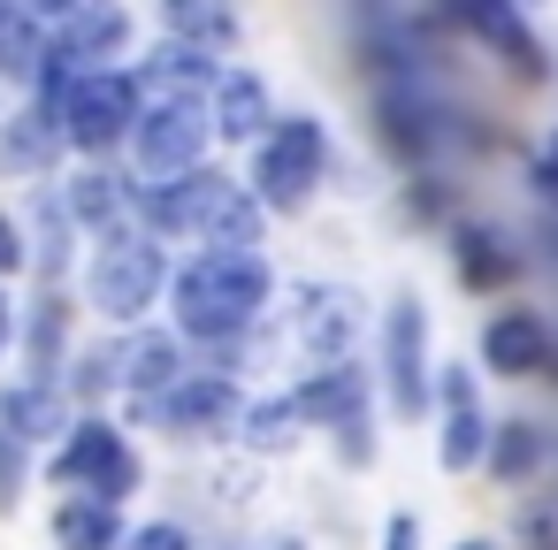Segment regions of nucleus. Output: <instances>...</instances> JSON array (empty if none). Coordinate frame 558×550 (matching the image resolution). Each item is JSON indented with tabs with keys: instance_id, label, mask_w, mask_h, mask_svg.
<instances>
[{
	"instance_id": "1",
	"label": "nucleus",
	"mask_w": 558,
	"mask_h": 550,
	"mask_svg": "<svg viewBox=\"0 0 558 550\" xmlns=\"http://www.w3.org/2000/svg\"><path fill=\"white\" fill-rule=\"evenodd\" d=\"M268 260L253 245H199L177 268V329L199 344H238L260 314H268Z\"/></svg>"
},
{
	"instance_id": "2",
	"label": "nucleus",
	"mask_w": 558,
	"mask_h": 550,
	"mask_svg": "<svg viewBox=\"0 0 558 550\" xmlns=\"http://www.w3.org/2000/svg\"><path fill=\"white\" fill-rule=\"evenodd\" d=\"M260 199H253V184H238V176H222V169H207V161H192V169H177V176H161L154 192H146V222L161 230V237H199V245H260Z\"/></svg>"
},
{
	"instance_id": "3",
	"label": "nucleus",
	"mask_w": 558,
	"mask_h": 550,
	"mask_svg": "<svg viewBox=\"0 0 558 550\" xmlns=\"http://www.w3.org/2000/svg\"><path fill=\"white\" fill-rule=\"evenodd\" d=\"M169 283V253L146 237V230H100V253H93V276H85V298L100 321H146V306L161 298Z\"/></svg>"
},
{
	"instance_id": "4",
	"label": "nucleus",
	"mask_w": 558,
	"mask_h": 550,
	"mask_svg": "<svg viewBox=\"0 0 558 550\" xmlns=\"http://www.w3.org/2000/svg\"><path fill=\"white\" fill-rule=\"evenodd\" d=\"M215 138V115H207V93H146L138 115H131V161L138 176H177L207 154Z\"/></svg>"
},
{
	"instance_id": "5",
	"label": "nucleus",
	"mask_w": 558,
	"mask_h": 550,
	"mask_svg": "<svg viewBox=\"0 0 558 550\" xmlns=\"http://www.w3.org/2000/svg\"><path fill=\"white\" fill-rule=\"evenodd\" d=\"M322 169H329V138H322V123H314V115H291V123H268V131L253 138V176H245V184H253L260 207L291 215V207L314 199Z\"/></svg>"
},
{
	"instance_id": "6",
	"label": "nucleus",
	"mask_w": 558,
	"mask_h": 550,
	"mask_svg": "<svg viewBox=\"0 0 558 550\" xmlns=\"http://www.w3.org/2000/svg\"><path fill=\"white\" fill-rule=\"evenodd\" d=\"M54 108H62V131L70 146L85 154H108L131 138V115H138V77L131 70H77V77H47Z\"/></svg>"
},
{
	"instance_id": "7",
	"label": "nucleus",
	"mask_w": 558,
	"mask_h": 550,
	"mask_svg": "<svg viewBox=\"0 0 558 550\" xmlns=\"http://www.w3.org/2000/svg\"><path fill=\"white\" fill-rule=\"evenodd\" d=\"M54 474H62L70 489H85V497L123 504V497L138 489V451H131L108 420H70V428H62V451H54Z\"/></svg>"
},
{
	"instance_id": "8",
	"label": "nucleus",
	"mask_w": 558,
	"mask_h": 550,
	"mask_svg": "<svg viewBox=\"0 0 558 550\" xmlns=\"http://www.w3.org/2000/svg\"><path fill=\"white\" fill-rule=\"evenodd\" d=\"M299 413L322 420L352 466H367V451H375V443H367V375H360L352 359H314V375H306V390H299Z\"/></svg>"
},
{
	"instance_id": "9",
	"label": "nucleus",
	"mask_w": 558,
	"mask_h": 550,
	"mask_svg": "<svg viewBox=\"0 0 558 550\" xmlns=\"http://www.w3.org/2000/svg\"><path fill=\"white\" fill-rule=\"evenodd\" d=\"M383 390H390L398 420L428 413V314H421V298H390V314H383Z\"/></svg>"
},
{
	"instance_id": "10",
	"label": "nucleus",
	"mask_w": 558,
	"mask_h": 550,
	"mask_svg": "<svg viewBox=\"0 0 558 550\" xmlns=\"http://www.w3.org/2000/svg\"><path fill=\"white\" fill-rule=\"evenodd\" d=\"M123 39H131V16L116 9V0H77V9H62L54 32H47V77L100 70V62L123 54ZM47 77H39V85H47Z\"/></svg>"
},
{
	"instance_id": "11",
	"label": "nucleus",
	"mask_w": 558,
	"mask_h": 550,
	"mask_svg": "<svg viewBox=\"0 0 558 550\" xmlns=\"http://www.w3.org/2000/svg\"><path fill=\"white\" fill-rule=\"evenodd\" d=\"M238 382L230 375H177L169 390H154V398H138V413L154 420V428H169V436H230L238 428Z\"/></svg>"
},
{
	"instance_id": "12",
	"label": "nucleus",
	"mask_w": 558,
	"mask_h": 550,
	"mask_svg": "<svg viewBox=\"0 0 558 550\" xmlns=\"http://www.w3.org/2000/svg\"><path fill=\"white\" fill-rule=\"evenodd\" d=\"M360 329H367L360 291H344V283H306V291H299V344H306L314 359H352Z\"/></svg>"
},
{
	"instance_id": "13",
	"label": "nucleus",
	"mask_w": 558,
	"mask_h": 550,
	"mask_svg": "<svg viewBox=\"0 0 558 550\" xmlns=\"http://www.w3.org/2000/svg\"><path fill=\"white\" fill-rule=\"evenodd\" d=\"M482 359H489V375H550L558 367V337H550V321L535 306H505L482 329Z\"/></svg>"
},
{
	"instance_id": "14",
	"label": "nucleus",
	"mask_w": 558,
	"mask_h": 550,
	"mask_svg": "<svg viewBox=\"0 0 558 550\" xmlns=\"http://www.w3.org/2000/svg\"><path fill=\"white\" fill-rule=\"evenodd\" d=\"M184 375V352H177V337H161V329H138V337H123V344H108V382L138 405V398H154V390H169Z\"/></svg>"
},
{
	"instance_id": "15",
	"label": "nucleus",
	"mask_w": 558,
	"mask_h": 550,
	"mask_svg": "<svg viewBox=\"0 0 558 550\" xmlns=\"http://www.w3.org/2000/svg\"><path fill=\"white\" fill-rule=\"evenodd\" d=\"M62 146H70L62 108H54V93H39V108H24L9 131H0V169L9 176H47L62 161Z\"/></svg>"
},
{
	"instance_id": "16",
	"label": "nucleus",
	"mask_w": 558,
	"mask_h": 550,
	"mask_svg": "<svg viewBox=\"0 0 558 550\" xmlns=\"http://www.w3.org/2000/svg\"><path fill=\"white\" fill-rule=\"evenodd\" d=\"M489 443V420H482V398H474V375L466 367H444V436H436V459L451 474H466Z\"/></svg>"
},
{
	"instance_id": "17",
	"label": "nucleus",
	"mask_w": 558,
	"mask_h": 550,
	"mask_svg": "<svg viewBox=\"0 0 558 550\" xmlns=\"http://www.w3.org/2000/svg\"><path fill=\"white\" fill-rule=\"evenodd\" d=\"M451 9L474 24V39L489 47V54H505L520 77H543V47L527 39V24L512 16V0H451Z\"/></svg>"
},
{
	"instance_id": "18",
	"label": "nucleus",
	"mask_w": 558,
	"mask_h": 550,
	"mask_svg": "<svg viewBox=\"0 0 558 550\" xmlns=\"http://www.w3.org/2000/svg\"><path fill=\"white\" fill-rule=\"evenodd\" d=\"M207 115H215V138L253 146V138H260V123H268V85H260L253 70H222V77H215Z\"/></svg>"
},
{
	"instance_id": "19",
	"label": "nucleus",
	"mask_w": 558,
	"mask_h": 550,
	"mask_svg": "<svg viewBox=\"0 0 558 550\" xmlns=\"http://www.w3.org/2000/svg\"><path fill=\"white\" fill-rule=\"evenodd\" d=\"M383 138H390L398 161H421V154L444 146V123H436V108L413 85H398V93H383Z\"/></svg>"
},
{
	"instance_id": "20",
	"label": "nucleus",
	"mask_w": 558,
	"mask_h": 550,
	"mask_svg": "<svg viewBox=\"0 0 558 550\" xmlns=\"http://www.w3.org/2000/svg\"><path fill=\"white\" fill-rule=\"evenodd\" d=\"M0 420H9L24 443H47V436H62L70 428V405H62V390L54 382H16V390H0Z\"/></svg>"
},
{
	"instance_id": "21",
	"label": "nucleus",
	"mask_w": 558,
	"mask_h": 550,
	"mask_svg": "<svg viewBox=\"0 0 558 550\" xmlns=\"http://www.w3.org/2000/svg\"><path fill=\"white\" fill-rule=\"evenodd\" d=\"M161 32L184 39V47L222 54L238 39V9H230V0H161Z\"/></svg>"
},
{
	"instance_id": "22",
	"label": "nucleus",
	"mask_w": 558,
	"mask_h": 550,
	"mask_svg": "<svg viewBox=\"0 0 558 550\" xmlns=\"http://www.w3.org/2000/svg\"><path fill=\"white\" fill-rule=\"evenodd\" d=\"M54 542H62V550H116V542H123L116 504H108V497L70 489V497H62V512H54Z\"/></svg>"
},
{
	"instance_id": "23",
	"label": "nucleus",
	"mask_w": 558,
	"mask_h": 550,
	"mask_svg": "<svg viewBox=\"0 0 558 550\" xmlns=\"http://www.w3.org/2000/svg\"><path fill=\"white\" fill-rule=\"evenodd\" d=\"M0 77H9V85H39L47 77V24L39 16H9V9H0Z\"/></svg>"
},
{
	"instance_id": "24",
	"label": "nucleus",
	"mask_w": 558,
	"mask_h": 550,
	"mask_svg": "<svg viewBox=\"0 0 558 550\" xmlns=\"http://www.w3.org/2000/svg\"><path fill=\"white\" fill-rule=\"evenodd\" d=\"M62 207H70V222L77 230H123V215H131V184H116V176H77L70 192H62Z\"/></svg>"
},
{
	"instance_id": "25",
	"label": "nucleus",
	"mask_w": 558,
	"mask_h": 550,
	"mask_svg": "<svg viewBox=\"0 0 558 550\" xmlns=\"http://www.w3.org/2000/svg\"><path fill=\"white\" fill-rule=\"evenodd\" d=\"M299 428H306L299 398H245V405H238V436H245L253 451H291Z\"/></svg>"
},
{
	"instance_id": "26",
	"label": "nucleus",
	"mask_w": 558,
	"mask_h": 550,
	"mask_svg": "<svg viewBox=\"0 0 558 550\" xmlns=\"http://www.w3.org/2000/svg\"><path fill=\"white\" fill-rule=\"evenodd\" d=\"M543 451H550V443H543L535 420H505V428H489V443H482V459H489L505 481H527V474L543 466Z\"/></svg>"
},
{
	"instance_id": "27",
	"label": "nucleus",
	"mask_w": 558,
	"mask_h": 550,
	"mask_svg": "<svg viewBox=\"0 0 558 550\" xmlns=\"http://www.w3.org/2000/svg\"><path fill=\"white\" fill-rule=\"evenodd\" d=\"M451 253H459V276H466L474 291H497V283L512 276V253H505V245H497L489 230H474V222H466V230L451 237Z\"/></svg>"
},
{
	"instance_id": "28",
	"label": "nucleus",
	"mask_w": 558,
	"mask_h": 550,
	"mask_svg": "<svg viewBox=\"0 0 558 550\" xmlns=\"http://www.w3.org/2000/svg\"><path fill=\"white\" fill-rule=\"evenodd\" d=\"M24 466H32V443H24L9 420H0V512L24 497Z\"/></svg>"
},
{
	"instance_id": "29",
	"label": "nucleus",
	"mask_w": 558,
	"mask_h": 550,
	"mask_svg": "<svg viewBox=\"0 0 558 550\" xmlns=\"http://www.w3.org/2000/svg\"><path fill=\"white\" fill-rule=\"evenodd\" d=\"M32 215H39V253H32V260H39V268H62V237H70V207H62V199H39Z\"/></svg>"
},
{
	"instance_id": "30",
	"label": "nucleus",
	"mask_w": 558,
	"mask_h": 550,
	"mask_svg": "<svg viewBox=\"0 0 558 550\" xmlns=\"http://www.w3.org/2000/svg\"><path fill=\"white\" fill-rule=\"evenodd\" d=\"M116 550H192V535L177 527V520H146L138 535H123Z\"/></svg>"
},
{
	"instance_id": "31",
	"label": "nucleus",
	"mask_w": 558,
	"mask_h": 550,
	"mask_svg": "<svg viewBox=\"0 0 558 550\" xmlns=\"http://www.w3.org/2000/svg\"><path fill=\"white\" fill-rule=\"evenodd\" d=\"M32 260V245H24V230H16V215L9 207H0V276H16Z\"/></svg>"
},
{
	"instance_id": "32",
	"label": "nucleus",
	"mask_w": 558,
	"mask_h": 550,
	"mask_svg": "<svg viewBox=\"0 0 558 550\" xmlns=\"http://www.w3.org/2000/svg\"><path fill=\"white\" fill-rule=\"evenodd\" d=\"M527 184H535V192H543V199L558 207V138H550V146L535 154V169H527Z\"/></svg>"
},
{
	"instance_id": "33",
	"label": "nucleus",
	"mask_w": 558,
	"mask_h": 550,
	"mask_svg": "<svg viewBox=\"0 0 558 550\" xmlns=\"http://www.w3.org/2000/svg\"><path fill=\"white\" fill-rule=\"evenodd\" d=\"M383 550H421V527H413V512H390V527H383Z\"/></svg>"
},
{
	"instance_id": "34",
	"label": "nucleus",
	"mask_w": 558,
	"mask_h": 550,
	"mask_svg": "<svg viewBox=\"0 0 558 550\" xmlns=\"http://www.w3.org/2000/svg\"><path fill=\"white\" fill-rule=\"evenodd\" d=\"M16 9H24V16H39V24H54L62 9H77V0H16Z\"/></svg>"
},
{
	"instance_id": "35",
	"label": "nucleus",
	"mask_w": 558,
	"mask_h": 550,
	"mask_svg": "<svg viewBox=\"0 0 558 550\" xmlns=\"http://www.w3.org/2000/svg\"><path fill=\"white\" fill-rule=\"evenodd\" d=\"M9 337H16V306H9V291H0V352H9Z\"/></svg>"
},
{
	"instance_id": "36",
	"label": "nucleus",
	"mask_w": 558,
	"mask_h": 550,
	"mask_svg": "<svg viewBox=\"0 0 558 550\" xmlns=\"http://www.w3.org/2000/svg\"><path fill=\"white\" fill-rule=\"evenodd\" d=\"M459 550H505V542H489V535H466V542H459Z\"/></svg>"
},
{
	"instance_id": "37",
	"label": "nucleus",
	"mask_w": 558,
	"mask_h": 550,
	"mask_svg": "<svg viewBox=\"0 0 558 550\" xmlns=\"http://www.w3.org/2000/svg\"><path fill=\"white\" fill-rule=\"evenodd\" d=\"M268 550H299V542H268Z\"/></svg>"
}]
</instances>
